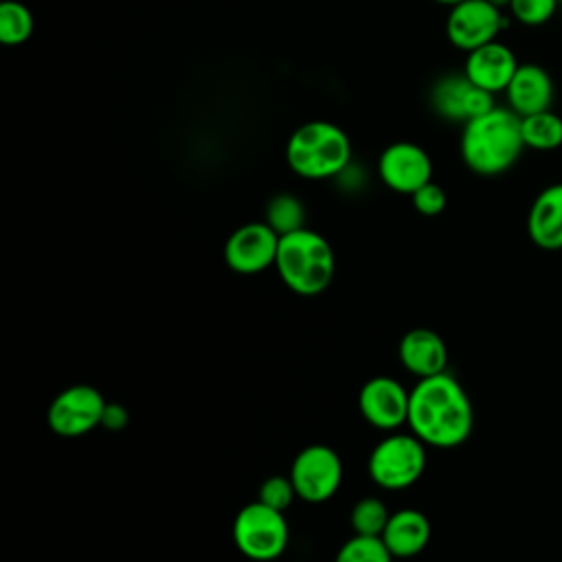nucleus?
I'll return each instance as SVG.
<instances>
[{
  "mask_svg": "<svg viewBox=\"0 0 562 562\" xmlns=\"http://www.w3.org/2000/svg\"><path fill=\"white\" fill-rule=\"evenodd\" d=\"M294 496H296V490H294V485H292L290 474H288V476L274 474V476H268V479L259 485L257 501H261L263 505H268V507H272V509L285 512V509L292 505Z\"/></svg>",
  "mask_w": 562,
  "mask_h": 562,
  "instance_id": "obj_25",
  "label": "nucleus"
},
{
  "mask_svg": "<svg viewBox=\"0 0 562 562\" xmlns=\"http://www.w3.org/2000/svg\"><path fill=\"white\" fill-rule=\"evenodd\" d=\"M507 108L518 116H529L542 110H551L555 99V86L551 75L538 64H520L505 88Z\"/></svg>",
  "mask_w": 562,
  "mask_h": 562,
  "instance_id": "obj_15",
  "label": "nucleus"
},
{
  "mask_svg": "<svg viewBox=\"0 0 562 562\" xmlns=\"http://www.w3.org/2000/svg\"><path fill=\"white\" fill-rule=\"evenodd\" d=\"M389 518L391 512L380 498L364 496L353 505L349 514V525L358 536H382Z\"/></svg>",
  "mask_w": 562,
  "mask_h": 562,
  "instance_id": "obj_22",
  "label": "nucleus"
},
{
  "mask_svg": "<svg viewBox=\"0 0 562 562\" xmlns=\"http://www.w3.org/2000/svg\"><path fill=\"white\" fill-rule=\"evenodd\" d=\"M334 562H393L382 536H351L336 553Z\"/></svg>",
  "mask_w": 562,
  "mask_h": 562,
  "instance_id": "obj_23",
  "label": "nucleus"
},
{
  "mask_svg": "<svg viewBox=\"0 0 562 562\" xmlns=\"http://www.w3.org/2000/svg\"><path fill=\"white\" fill-rule=\"evenodd\" d=\"M334 180H338L347 191H356V189H360L362 184H364V171H362V167L360 165H356L353 160L334 178Z\"/></svg>",
  "mask_w": 562,
  "mask_h": 562,
  "instance_id": "obj_28",
  "label": "nucleus"
},
{
  "mask_svg": "<svg viewBox=\"0 0 562 562\" xmlns=\"http://www.w3.org/2000/svg\"><path fill=\"white\" fill-rule=\"evenodd\" d=\"M397 356L402 367L417 378L443 373L448 364V347L443 338L428 327L408 329L400 340Z\"/></svg>",
  "mask_w": 562,
  "mask_h": 562,
  "instance_id": "obj_16",
  "label": "nucleus"
},
{
  "mask_svg": "<svg viewBox=\"0 0 562 562\" xmlns=\"http://www.w3.org/2000/svg\"><path fill=\"white\" fill-rule=\"evenodd\" d=\"M375 171L382 184L391 191L413 195L419 187L432 180V160L422 145L395 140L380 151Z\"/></svg>",
  "mask_w": 562,
  "mask_h": 562,
  "instance_id": "obj_10",
  "label": "nucleus"
},
{
  "mask_svg": "<svg viewBox=\"0 0 562 562\" xmlns=\"http://www.w3.org/2000/svg\"><path fill=\"white\" fill-rule=\"evenodd\" d=\"M290 479L299 498L305 503H325L342 483V461L334 448L312 443L294 457Z\"/></svg>",
  "mask_w": 562,
  "mask_h": 562,
  "instance_id": "obj_7",
  "label": "nucleus"
},
{
  "mask_svg": "<svg viewBox=\"0 0 562 562\" xmlns=\"http://www.w3.org/2000/svg\"><path fill=\"white\" fill-rule=\"evenodd\" d=\"M432 2H437V4H443V7H454V4H459V2H465V0H432Z\"/></svg>",
  "mask_w": 562,
  "mask_h": 562,
  "instance_id": "obj_29",
  "label": "nucleus"
},
{
  "mask_svg": "<svg viewBox=\"0 0 562 562\" xmlns=\"http://www.w3.org/2000/svg\"><path fill=\"white\" fill-rule=\"evenodd\" d=\"M382 540L393 558H415L430 540V522L419 509H397L391 514Z\"/></svg>",
  "mask_w": 562,
  "mask_h": 562,
  "instance_id": "obj_18",
  "label": "nucleus"
},
{
  "mask_svg": "<svg viewBox=\"0 0 562 562\" xmlns=\"http://www.w3.org/2000/svg\"><path fill=\"white\" fill-rule=\"evenodd\" d=\"M233 540L241 555L255 562L277 560L290 540V527L283 512L261 501L241 507L233 520Z\"/></svg>",
  "mask_w": 562,
  "mask_h": 562,
  "instance_id": "obj_5",
  "label": "nucleus"
},
{
  "mask_svg": "<svg viewBox=\"0 0 562 562\" xmlns=\"http://www.w3.org/2000/svg\"><path fill=\"white\" fill-rule=\"evenodd\" d=\"M518 66L516 53L507 44L494 40L465 53L463 75L485 92L498 94L505 92Z\"/></svg>",
  "mask_w": 562,
  "mask_h": 562,
  "instance_id": "obj_14",
  "label": "nucleus"
},
{
  "mask_svg": "<svg viewBox=\"0 0 562 562\" xmlns=\"http://www.w3.org/2000/svg\"><path fill=\"white\" fill-rule=\"evenodd\" d=\"M411 200H413L415 211L422 213V215H426V217L439 215V213L446 209V204H448V198H446L443 187H439V184L432 182V180L426 182L424 187H419V189L411 195Z\"/></svg>",
  "mask_w": 562,
  "mask_h": 562,
  "instance_id": "obj_26",
  "label": "nucleus"
},
{
  "mask_svg": "<svg viewBox=\"0 0 562 562\" xmlns=\"http://www.w3.org/2000/svg\"><path fill=\"white\" fill-rule=\"evenodd\" d=\"M35 18L20 0H4L0 4V42L4 46H20L31 40Z\"/></svg>",
  "mask_w": 562,
  "mask_h": 562,
  "instance_id": "obj_21",
  "label": "nucleus"
},
{
  "mask_svg": "<svg viewBox=\"0 0 562 562\" xmlns=\"http://www.w3.org/2000/svg\"><path fill=\"white\" fill-rule=\"evenodd\" d=\"M369 476L382 490L411 487L426 468V443L413 432L386 435L369 454Z\"/></svg>",
  "mask_w": 562,
  "mask_h": 562,
  "instance_id": "obj_6",
  "label": "nucleus"
},
{
  "mask_svg": "<svg viewBox=\"0 0 562 562\" xmlns=\"http://www.w3.org/2000/svg\"><path fill=\"white\" fill-rule=\"evenodd\" d=\"M263 222L281 237L305 226V206L292 193H277L266 202Z\"/></svg>",
  "mask_w": 562,
  "mask_h": 562,
  "instance_id": "obj_20",
  "label": "nucleus"
},
{
  "mask_svg": "<svg viewBox=\"0 0 562 562\" xmlns=\"http://www.w3.org/2000/svg\"><path fill=\"white\" fill-rule=\"evenodd\" d=\"M487 2H492L498 9H507L509 7V0H487Z\"/></svg>",
  "mask_w": 562,
  "mask_h": 562,
  "instance_id": "obj_30",
  "label": "nucleus"
},
{
  "mask_svg": "<svg viewBox=\"0 0 562 562\" xmlns=\"http://www.w3.org/2000/svg\"><path fill=\"white\" fill-rule=\"evenodd\" d=\"M408 395L395 378L375 375L358 393L360 415L380 430H395L408 419Z\"/></svg>",
  "mask_w": 562,
  "mask_h": 562,
  "instance_id": "obj_13",
  "label": "nucleus"
},
{
  "mask_svg": "<svg viewBox=\"0 0 562 562\" xmlns=\"http://www.w3.org/2000/svg\"><path fill=\"white\" fill-rule=\"evenodd\" d=\"M520 132L527 149L553 151L562 147V116L553 110L520 116Z\"/></svg>",
  "mask_w": 562,
  "mask_h": 562,
  "instance_id": "obj_19",
  "label": "nucleus"
},
{
  "mask_svg": "<svg viewBox=\"0 0 562 562\" xmlns=\"http://www.w3.org/2000/svg\"><path fill=\"white\" fill-rule=\"evenodd\" d=\"M101 426L108 428V430H123L127 426V411H125V406H121L116 402H108L105 411H103Z\"/></svg>",
  "mask_w": 562,
  "mask_h": 562,
  "instance_id": "obj_27",
  "label": "nucleus"
},
{
  "mask_svg": "<svg viewBox=\"0 0 562 562\" xmlns=\"http://www.w3.org/2000/svg\"><path fill=\"white\" fill-rule=\"evenodd\" d=\"M428 99L435 114L454 123H468L494 108V94L474 86L463 72L439 77Z\"/></svg>",
  "mask_w": 562,
  "mask_h": 562,
  "instance_id": "obj_12",
  "label": "nucleus"
},
{
  "mask_svg": "<svg viewBox=\"0 0 562 562\" xmlns=\"http://www.w3.org/2000/svg\"><path fill=\"white\" fill-rule=\"evenodd\" d=\"M105 404V397L94 386L72 384L53 397L46 411L48 428L66 439L88 435L101 426Z\"/></svg>",
  "mask_w": 562,
  "mask_h": 562,
  "instance_id": "obj_8",
  "label": "nucleus"
},
{
  "mask_svg": "<svg viewBox=\"0 0 562 562\" xmlns=\"http://www.w3.org/2000/svg\"><path fill=\"white\" fill-rule=\"evenodd\" d=\"M525 140L520 116L509 108L494 105L485 114L463 123L459 154L463 165L476 176H501L522 156Z\"/></svg>",
  "mask_w": 562,
  "mask_h": 562,
  "instance_id": "obj_2",
  "label": "nucleus"
},
{
  "mask_svg": "<svg viewBox=\"0 0 562 562\" xmlns=\"http://www.w3.org/2000/svg\"><path fill=\"white\" fill-rule=\"evenodd\" d=\"M411 432L432 448H457L474 428V408L450 373L419 378L408 395Z\"/></svg>",
  "mask_w": 562,
  "mask_h": 562,
  "instance_id": "obj_1",
  "label": "nucleus"
},
{
  "mask_svg": "<svg viewBox=\"0 0 562 562\" xmlns=\"http://www.w3.org/2000/svg\"><path fill=\"white\" fill-rule=\"evenodd\" d=\"M285 162L303 180H334L351 162V140L331 121H307L290 134Z\"/></svg>",
  "mask_w": 562,
  "mask_h": 562,
  "instance_id": "obj_3",
  "label": "nucleus"
},
{
  "mask_svg": "<svg viewBox=\"0 0 562 562\" xmlns=\"http://www.w3.org/2000/svg\"><path fill=\"white\" fill-rule=\"evenodd\" d=\"M279 235L261 220L237 226L224 244V261L237 274H257L274 266Z\"/></svg>",
  "mask_w": 562,
  "mask_h": 562,
  "instance_id": "obj_11",
  "label": "nucleus"
},
{
  "mask_svg": "<svg viewBox=\"0 0 562 562\" xmlns=\"http://www.w3.org/2000/svg\"><path fill=\"white\" fill-rule=\"evenodd\" d=\"M560 0H509V15L525 24V26H542L547 24L555 9H558Z\"/></svg>",
  "mask_w": 562,
  "mask_h": 562,
  "instance_id": "obj_24",
  "label": "nucleus"
},
{
  "mask_svg": "<svg viewBox=\"0 0 562 562\" xmlns=\"http://www.w3.org/2000/svg\"><path fill=\"white\" fill-rule=\"evenodd\" d=\"M527 235L542 250L562 248V182L544 187L527 213Z\"/></svg>",
  "mask_w": 562,
  "mask_h": 562,
  "instance_id": "obj_17",
  "label": "nucleus"
},
{
  "mask_svg": "<svg viewBox=\"0 0 562 562\" xmlns=\"http://www.w3.org/2000/svg\"><path fill=\"white\" fill-rule=\"evenodd\" d=\"M507 24L509 18L492 2L465 0L450 7L446 18V35L454 48L470 53L483 44L498 40Z\"/></svg>",
  "mask_w": 562,
  "mask_h": 562,
  "instance_id": "obj_9",
  "label": "nucleus"
},
{
  "mask_svg": "<svg viewBox=\"0 0 562 562\" xmlns=\"http://www.w3.org/2000/svg\"><path fill=\"white\" fill-rule=\"evenodd\" d=\"M560 2H562V0H560Z\"/></svg>",
  "mask_w": 562,
  "mask_h": 562,
  "instance_id": "obj_31",
  "label": "nucleus"
},
{
  "mask_svg": "<svg viewBox=\"0 0 562 562\" xmlns=\"http://www.w3.org/2000/svg\"><path fill=\"white\" fill-rule=\"evenodd\" d=\"M274 268L294 294L316 296L331 283L336 257L321 233L303 226L279 237Z\"/></svg>",
  "mask_w": 562,
  "mask_h": 562,
  "instance_id": "obj_4",
  "label": "nucleus"
}]
</instances>
